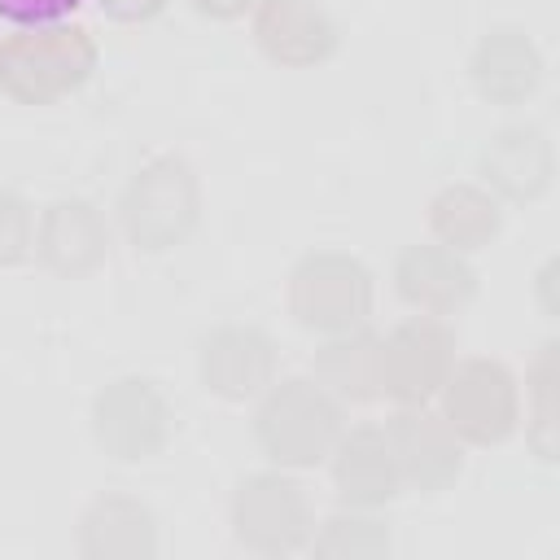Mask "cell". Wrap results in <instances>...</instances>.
Returning a JSON list of instances; mask_svg holds the SVG:
<instances>
[{
	"instance_id": "obj_6",
	"label": "cell",
	"mask_w": 560,
	"mask_h": 560,
	"mask_svg": "<svg viewBox=\"0 0 560 560\" xmlns=\"http://www.w3.org/2000/svg\"><path fill=\"white\" fill-rule=\"evenodd\" d=\"M232 525L254 551H298L311 538V503L298 481L258 472L241 481L232 499Z\"/></svg>"
},
{
	"instance_id": "obj_9",
	"label": "cell",
	"mask_w": 560,
	"mask_h": 560,
	"mask_svg": "<svg viewBox=\"0 0 560 560\" xmlns=\"http://www.w3.org/2000/svg\"><path fill=\"white\" fill-rule=\"evenodd\" d=\"M385 438H389L398 477L407 486L433 494L459 477V442L446 420H433L420 407H407L385 424Z\"/></svg>"
},
{
	"instance_id": "obj_4",
	"label": "cell",
	"mask_w": 560,
	"mask_h": 560,
	"mask_svg": "<svg viewBox=\"0 0 560 560\" xmlns=\"http://www.w3.org/2000/svg\"><path fill=\"white\" fill-rule=\"evenodd\" d=\"M92 70V44L83 31L18 35L0 48V88L18 101H52L79 88Z\"/></svg>"
},
{
	"instance_id": "obj_2",
	"label": "cell",
	"mask_w": 560,
	"mask_h": 560,
	"mask_svg": "<svg viewBox=\"0 0 560 560\" xmlns=\"http://www.w3.org/2000/svg\"><path fill=\"white\" fill-rule=\"evenodd\" d=\"M289 306L302 328L350 332L372 311V276L350 254H306L293 267Z\"/></svg>"
},
{
	"instance_id": "obj_21",
	"label": "cell",
	"mask_w": 560,
	"mask_h": 560,
	"mask_svg": "<svg viewBox=\"0 0 560 560\" xmlns=\"http://www.w3.org/2000/svg\"><path fill=\"white\" fill-rule=\"evenodd\" d=\"M31 236H35L31 206L18 192H0V267L22 262L31 249Z\"/></svg>"
},
{
	"instance_id": "obj_13",
	"label": "cell",
	"mask_w": 560,
	"mask_h": 560,
	"mask_svg": "<svg viewBox=\"0 0 560 560\" xmlns=\"http://www.w3.org/2000/svg\"><path fill=\"white\" fill-rule=\"evenodd\" d=\"M254 35L267 57L284 66H311L332 52V22L315 0H262Z\"/></svg>"
},
{
	"instance_id": "obj_5",
	"label": "cell",
	"mask_w": 560,
	"mask_h": 560,
	"mask_svg": "<svg viewBox=\"0 0 560 560\" xmlns=\"http://www.w3.org/2000/svg\"><path fill=\"white\" fill-rule=\"evenodd\" d=\"M455 363V337L438 324V315H420L398 324L381 341V394L402 407H420L433 398Z\"/></svg>"
},
{
	"instance_id": "obj_20",
	"label": "cell",
	"mask_w": 560,
	"mask_h": 560,
	"mask_svg": "<svg viewBox=\"0 0 560 560\" xmlns=\"http://www.w3.org/2000/svg\"><path fill=\"white\" fill-rule=\"evenodd\" d=\"M319 556H381L389 551V534L363 516H332L328 534L315 542Z\"/></svg>"
},
{
	"instance_id": "obj_16",
	"label": "cell",
	"mask_w": 560,
	"mask_h": 560,
	"mask_svg": "<svg viewBox=\"0 0 560 560\" xmlns=\"http://www.w3.org/2000/svg\"><path fill=\"white\" fill-rule=\"evenodd\" d=\"M481 171L486 179L512 197V201H525V197H538L547 188V175H551V149L547 140L534 131V127H508L490 140V149L481 153Z\"/></svg>"
},
{
	"instance_id": "obj_19",
	"label": "cell",
	"mask_w": 560,
	"mask_h": 560,
	"mask_svg": "<svg viewBox=\"0 0 560 560\" xmlns=\"http://www.w3.org/2000/svg\"><path fill=\"white\" fill-rule=\"evenodd\" d=\"M429 223H433L442 245H451V249H481L499 232V206L481 188L455 184V188H442L433 197Z\"/></svg>"
},
{
	"instance_id": "obj_15",
	"label": "cell",
	"mask_w": 560,
	"mask_h": 560,
	"mask_svg": "<svg viewBox=\"0 0 560 560\" xmlns=\"http://www.w3.org/2000/svg\"><path fill=\"white\" fill-rule=\"evenodd\" d=\"M35 245H39V258L52 271L79 276V271H88L105 258V228H101V219L88 201H57V206L44 210Z\"/></svg>"
},
{
	"instance_id": "obj_11",
	"label": "cell",
	"mask_w": 560,
	"mask_h": 560,
	"mask_svg": "<svg viewBox=\"0 0 560 560\" xmlns=\"http://www.w3.org/2000/svg\"><path fill=\"white\" fill-rule=\"evenodd\" d=\"M398 293L424 315H455L472 293L477 276L451 245H411L394 267Z\"/></svg>"
},
{
	"instance_id": "obj_14",
	"label": "cell",
	"mask_w": 560,
	"mask_h": 560,
	"mask_svg": "<svg viewBox=\"0 0 560 560\" xmlns=\"http://www.w3.org/2000/svg\"><path fill=\"white\" fill-rule=\"evenodd\" d=\"M468 70H472V83H477L481 96L512 105V101H521V96H529V92L538 88L542 61H538L534 44L525 39V31L499 26V31H490V35L477 44Z\"/></svg>"
},
{
	"instance_id": "obj_18",
	"label": "cell",
	"mask_w": 560,
	"mask_h": 560,
	"mask_svg": "<svg viewBox=\"0 0 560 560\" xmlns=\"http://www.w3.org/2000/svg\"><path fill=\"white\" fill-rule=\"evenodd\" d=\"M158 538H153V516L131 503V499H101L88 516H83V556H153Z\"/></svg>"
},
{
	"instance_id": "obj_1",
	"label": "cell",
	"mask_w": 560,
	"mask_h": 560,
	"mask_svg": "<svg viewBox=\"0 0 560 560\" xmlns=\"http://www.w3.org/2000/svg\"><path fill=\"white\" fill-rule=\"evenodd\" d=\"M258 442L284 468H315L341 438V407L319 381H280L258 407Z\"/></svg>"
},
{
	"instance_id": "obj_22",
	"label": "cell",
	"mask_w": 560,
	"mask_h": 560,
	"mask_svg": "<svg viewBox=\"0 0 560 560\" xmlns=\"http://www.w3.org/2000/svg\"><path fill=\"white\" fill-rule=\"evenodd\" d=\"M83 0H0V18L18 26H48L66 13H74Z\"/></svg>"
},
{
	"instance_id": "obj_17",
	"label": "cell",
	"mask_w": 560,
	"mask_h": 560,
	"mask_svg": "<svg viewBox=\"0 0 560 560\" xmlns=\"http://www.w3.org/2000/svg\"><path fill=\"white\" fill-rule=\"evenodd\" d=\"M315 381L350 402H372L381 394V341L368 332H341L315 354Z\"/></svg>"
},
{
	"instance_id": "obj_8",
	"label": "cell",
	"mask_w": 560,
	"mask_h": 560,
	"mask_svg": "<svg viewBox=\"0 0 560 560\" xmlns=\"http://www.w3.org/2000/svg\"><path fill=\"white\" fill-rule=\"evenodd\" d=\"M96 442L114 455V459H144L166 442L171 416L162 394L149 381H114L101 398H96Z\"/></svg>"
},
{
	"instance_id": "obj_12",
	"label": "cell",
	"mask_w": 560,
	"mask_h": 560,
	"mask_svg": "<svg viewBox=\"0 0 560 560\" xmlns=\"http://www.w3.org/2000/svg\"><path fill=\"white\" fill-rule=\"evenodd\" d=\"M332 481H337V494L350 508L389 503L398 494L402 477H398V464H394L385 429L363 424V429L337 438V446H332Z\"/></svg>"
},
{
	"instance_id": "obj_10",
	"label": "cell",
	"mask_w": 560,
	"mask_h": 560,
	"mask_svg": "<svg viewBox=\"0 0 560 560\" xmlns=\"http://www.w3.org/2000/svg\"><path fill=\"white\" fill-rule=\"evenodd\" d=\"M276 372V346L258 328H214L201 341V381L219 398H254L271 385Z\"/></svg>"
},
{
	"instance_id": "obj_24",
	"label": "cell",
	"mask_w": 560,
	"mask_h": 560,
	"mask_svg": "<svg viewBox=\"0 0 560 560\" xmlns=\"http://www.w3.org/2000/svg\"><path fill=\"white\" fill-rule=\"evenodd\" d=\"M206 18H241L249 4H258V0H192Z\"/></svg>"
},
{
	"instance_id": "obj_3",
	"label": "cell",
	"mask_w": 560,
	"mask_h": 560,
	"mask_svg": "<svg viewBox=\"0 0 560 560\" xmlns=\"http://www.w3.org/2000/svg\"><path fill=\"white\" fill-rule=\"evenodd\" d=\"M197 219V179L179 158H158L122 192V228L140 249H166Z\"/></svg>"
},
{
	"instance_id": "obj_7",
	"label": "cell",
	"mask_w": 560,
	"mask_h": 560,
	"mask_svg": "<svg viewBox=\"0 0 560 560\" xmlns=\"http://www.w3.org/2000/svg\"><path fill=\"white\" fill-rule=\"evenodd\" d=\"M442 394H446V424L459 438L468 442L508 438L516 420V394H512V376L499 363H486V359L459 363L455 372H446Z\"/></svg>"
},
{
	"instance_id": "obj_23",
	"label": "cell",
	"mask_w": 560,
	"mask_h": 560,
	"mask_svg": "<svg viewBox=\"0 0 560 560\" xmlns=\"http://www.w3.org/2000/svg\"><path fill=\"white\" fill-rule=\"evenodd\" d=\"M101 4L118 22H144V18H153L162 9V0H101Z\"/></svg>"
}]
</instances>
